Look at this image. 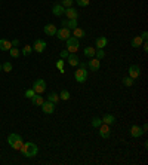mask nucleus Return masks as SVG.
<instances>
[{
	"mask_svg": "<svg viewBox=\"0 0 148 165\" xmlns=\"http://www.w3.org/2000/svg\"><path fill=\"white\" fill-rule=\"evenodd\" d=\"M39 152V147L34 144L33 141H28V143H22V147H21V153L25 158H34Z\"/></svg>",
	"mask_w": 148,
	"mask_h": 165,
	"instance_id": "obj_1",
	"label": "nucleus"
},
{
	"mask_svg": "<svg viewBox=\"0 0 148 165\" xmlns=\"http://www.w3.org/2000/svg\"><path fill=\"white\" fill-rule=\"evenodd\" d=\"M8 143L9 146L14 149V150H21V147H22V137L19 135V134H17V132H12V134H9L8 137Z\"/></svg>",
	"mask_w": 148,
	"mask_h": 165,
	"instance_id": "obj_2",
	"label": "nucleus"
},
{
	"mask_svg": "<svg viewBox=\"0 0 148 165\" xmlns=\"http://www.w3.org/2000/svg\"><path fill=\"white\" fill-rule=\"evenodd\" d=\"M65 42H67V51H68L70 54H76V52L79 51V48H80L79 39H76L74 36H70Z\"/></svg>",
	"mask_w": 148,
	"mask_h": 165,
	"instance_id": "obj_3",
	"label": "nucleus"
},
{
	"mask_svg": "<svg viewBox=\"0 0 148 165\" xmlns=\"http://www.w3.org/2000/svg\"><path fill=\"white\" fill-rule=\"evenodd\" d=\"M74 79H76L77 83L86 82V79H88V70L86 68H77L76 73H74Z\"/></svg>",
	"mask_w": 148,
	"mask_h": 165,
	"instance_id": "obj_4",
	"label": "nucleus"
},
{
	"mask_svg": "<svg viewBox=\"0 0 148 165\" xmlns=\"http://www.w3.org/2000/svg\"><path fill=\"white\" fill-rule=\"evenodd\" d=\"M33 89L36 94H43L46 91V82L43 79H37L36 82L33 83Z\"/></svg>",
	"mask_w": 148,
	"mask_h": 165,
	"instance_id": "obj_5",
	"label": "nucleus"
},
{
	"mask_svg": "<svg viewBox=\"0 0 148 165\" xmlns=\"http://www.w3.org/2000/svg\"><path fill=\"white\" fill-rule=\"evenodd\" d=\"M55 107H56V104L52 103V101H45V103L41 104V110H43V113H46V115H52V113L55 112Z\"/></svg>",
	"mask_w": 148,
	"mask_h": 165,
	"instance_id": "obj_6",
	"label": "nucleus"
},
{
	"mask_svg": "<svg viewBox=\"0 0 148 165\" xmlns=\"http://www.w3.org/2000/svg\"><path fill=\"white\" fill-rule=\"evenodd\" d=\"M56 36L59 40H67L70 36H71V30H68V28H65V27H62V28H59V30H56Z\"/></svg>",
	"mask_w": 148,
	"mask_h": 165,
	"instance_id": "obj_7",
	"label": "nucleus"
},
{
	"mask_svg": "<svg viewBox=\"0 0 148 165\" xmlns=\"http://www.w3.org/2000/svg\"><path fill=\"white\" fill-rule=\"evenodd\" d=\"M45 49H46V42L43 40V39H36V40H34V45H33V51L41 54Z\"/></svg>",
	"mask_w": 148,
	"mask_h": 165,
	"instance_id": "obj_8",
	"label": "nucleus"
},
{
	"mask_svg": "<svg viewBox=\"0 0 148 165\" xmlns=\"http://www.w3.org/2000/svg\"><path fill=\"white\" fill-rule=\"evenodd\" d=\"M98 130H99V135H101L102 138H108V137H110V134H111L110 125H107V124H101L98 126Z\"/></svg>",
	"mask_w": 148,
	"mask_h": 165,
	"instance_id": "obj_9",
	"label": "nucleus"
},
{
	"mask_svg": "<svg viewBox=\"0 0 148 165\" xmlns=\"http://www.w3.org/2000/svg\"><path fill=\"white\" fill-rule=\"evenodd\" d=\"M64 15L67 17V19H77V17H79V12H77V9L76 8H65V10H64Z\"/></svg>",
	"mask_w": 148,
	"mask_h": 165,
	"instance_id": "obj_10",
	"label": "nucleus"
},
{
	"mask_svg": "<svg viewBox=\"0 0 148 165\" xmlns=\"http://www.w3.org/2000/svg\"><path fill=\"white\" fill-rule=\"evenodd\" d=\"M129 77H132V79H136V77H139L141 76V67L138 66V64H133V66L129 67Z\"/></svg>",
	"mask_w": 148,
	"mask_h": 165,
	"instance_id": "obj_11",
	"label": "nucleus"
},
{
	"mask_svg": "<svg viewBox=\"0 0 148 165\" xmlns=\"http://www.w3.org/2000/svg\"><path fill=\"white\" fill-rule=\"evenodd\" d=\"M88 67L91 68L92 72H98L99 67H101V60H98V58H89V63H88Z\"/></svg>",
	"mask_w": 148,
	"mask_h": 165,
	"instance_id": "obj_12",
	"label": "nucleus"
},
{
	"mask_svg": "<svg viewBox=\"0 0 148 165\" xmlns=\"http://www.w3.org/2000/svg\"><path fill=\"white\" fill-rule=\"evenodd\" d=\"M79 23H77V19H62V23H61V25L62 27H65V28H68V30H74V28H77L79 27Z\"/></svg>",
	"mask_w": 148,
	"mask_h": 165,
	"instance_id": "obj_13",
	"label": "nucleus"
},
{
	"mask_svg": "<svg viewBox=\"0 0 148 165\" xmlns=\"http://www.w3.org/2000/svg\"><path fill=\"white\" fill-rule=\"evenodd\" d=\"M64 10H65V8H64L61 3H55V5L52 6V14H53L55 17H62V15H64Z\"/></svg>",
	"mask_w": 148,
	"mask_h": 165,
	"instance_id": "obj_14",
	"label": "nucleus"
},
{
	"mask_svg": "<svg viewBox=\"0 0 148 165\" xmlns=\"http://www.w3.org/2000/svg\"><path fill=\"white\" fill-rule=\"evenodd\" d=\"M130 135L135 137V138H139L141 135H144V131L139 125H132L130 126Z\"/></svg>",
	"mask_w": 148,
	"mask_h": 165,
	"instance_id": "obj_15",
	"label": "nucleus"
},
{
	"mask_svg": "<svg viewBox=\"0 0 148 165\" xmlns=\"http://www.w3.org/2000/svg\"><path fill=\"white\" fill-rule=\"evenodd\" d=\"M108 43V39L107 37H104V36H99L96 42H95V45H96V49H104L105 46H107Z\"/></svg>",
	"mask_w": 148,
	"mask_h": 165,
	"instance_id": "obj_16",
	"label": "nucleus"
},
{
	"mask_svg": "<svg viewBox=\"0 0 148 165\" xmlns=\"http://www.w3.org/2000/svg\"><path fill=\"white\" fill-rule=\"evenodd\" d=\"M67 63L70 64V66H79V63H80V60H79V57L76 55V54H68V57H67Z\"/></svg>",
	"mask_w": 148,
	"mask_h": 165,
	"instance_id": "obj_17",
	"label": "nucleus"
},
{
	"mask_svg": "<svg viewBox=\"0 0 148 165\" xmlns=\"http://www.w3.org/2000/svg\"><path fill=\"white\" fill-rule=\"evenodd\" d=\"M45 33L48 36H55L56 34V25L55 24H46L45 25Z\"/></svg>",
	"mask_w": 148,
	"mask_h": 165,
	"instance_id": "obj_18",
	"label": "nucleus"
},
{
	"mask_svg": "<svg viewBox=\"0 0 148 165\" xmlns=\"http://www.w3.org/2000/svg\"><path fill=\"white\" fill-rule=\"evenodd\" d=\"M12 48V42L6 39H0V51H9Z\"/></svg>",
	"mask_w": 148,
	"mask_h": 165,
	"instance_id": "obj_19",
	"label": "nucleus"
},
{
	"mask_svg": "<svg viewBox=\"0 0 148 165\" xmlns=\"http://www.w3.org/2000/svg\"><path fill=\"white\" fill-rule=\"evenodd\" d=\"M101 121H102V124L113 125V124H115V116L114 115H104V118H102Z\"/></svg>",
	"mask_w": 148,
	"mask_h": 165,
	"instance_id": "obj_20",
	"label": "nucleus"
},
{
	"mask_svg": "<svg viewBox=\"0 0 148 165\" xmlns=\"http://www.w3.org/2000/svg\"><path fill=\"white\" fill-rule=\"evenodd\" d=\"M84 30H83V28H79V27H77V28H74L73 30V36L74 37H76V39H83V37H84Z\"/></svg>",
	"mask_w": 148,
	"mask_h": 165,
	"instance_id": "obj_21",
	"label": "nucleus"
},
{
	"mask_svg": "<svg viewBox=\"0 0 148 165\" xmlns=\"http://www.w3.org/2000/svg\"><path fill=\"white\" fill-rule=\"evenodd\" d=\"M95 52H96V48H92V46H88V48H84V57H88V58H93V57H95Z\"/></svg>",
	"mask_w": 148,
	"mask_h": 165,
	"instance_id": "obj_22",
	"label": "nucleus"
},
{
	"mask_svg": "<svg viewBox=\"0 0 148 165\" xmlns=\"http://www.w3.org/2000/svg\"><path fill=\"white\" fill-rule=\"evenodd\" d=\"M31 101H33L34 106H41V104L45 103V100H43V97H41L40 94H36L33 98H31Z\"/></svg>",
	"mask_w": 148,
	"mask_h": 165,
	"instance_id": "obj_23",
	"label": "nucleus"
},
{
	"mask_svg": "<svg viewBox=\"0 0 148 165\" xmlns=\"http://www.w3.org/2000/svg\"><path fill=\"white\" fill-rule=\"evenodd\" d=\"M144 43V40H142V37L141 36H136V37H133L132 39V46L133 48H141V45Z\"/></svg>",
	"mask_w": 148,
	"mask_h": 165,
	"instance_id": "obj_24",
	"label": "nucleus"
},
{
	"mask_svg": "<svg viewBox=\"0 0 148 165\" xmlns=\"http://www.w3.org/2000/svg\"><path fill=\"white\" fill-rule=\"evenodd\" d=\"M48 101H52V103H55V104H56L58 101H59V95L55 94V92H50L49 95H48Z\"/></svg>",
	"mask_w": 148,
	"mask_h": 165,
	"instance_id": "obj_25",
	"label": "nucleus"
},
{
	"mask_svg": "<svg viewBox=\"0 0 148 165\" xmlns=\"http://www.w3.org/2000/svg\"><path fill=\"white\" fill-rule=\"evenodd\" d=\"M31 51H33V46H31V45H25L24 48H22V55H24V57H28V55L31 54Z\"/></svg>",
	"mask_w": 148,
	"mask_h": 165,
	"instance_id": "obj_26",
	"label": "nucleus"
},
{
	"mask_svg": "<svg viewBox=\"0 0 148 165\" xmlns=\"http://www.w3.org/2000/svg\"><path fill=\"white\" fill-rule=\"evenodd\" d=\"M9 54H10V57H12V58H18L21 52H19V49H18V48H14V46H12V48L9 49Z\"/></svg>",
	"mask_w": 148,
	"mask_h": 165,
	"instance_id": "obj_27",
	"label": "nucleus"
},
{
	"mask_svg": "<svg viewBox=\"0 0 148 165\" xmlns=\"http://www.w3.org/2000/svg\"><path fill=\"white\" fill-rule=\"evenodd\" d=\"M59 95V100H64V101H67V100H70V92L67 91V89H64V91H61V94H58Z\"/></svg>",
	"mask_w": 148,
	"mask_h": 165,
	"instance_id": "obj_28",
	"label": "nucleus"
},
{
	"mask_svg": "<svg viewBox=\"0 0 148 165\" xmlns=\"http://www.w3.org/2000/svg\"><path fill=\"white\" fill-rule=\"evenodd\" d=\"M102 124V121H101V118H98V116H95V118H92V126L93 128H98L99 125Z\"/></svg>",
	"mask_w": 148,
	"mask_h": 165,
	"instance_id": "obj_29",
	"label": "nucleus"
},
{
	"mask_svg": "<svg viewBox=\"0 0 148 165\" xmlns=\"http://www.w3.org/2000/svg\"><path fill=\"white\" fill-rule=\"evenodd\" d=\"M80 8H86V6H89V3H91V0H74Z\"/></svg>",
	"mask_w": 148,
	"mask_h": 165,
	"instance_id": "obj_30",
	"label": "nucleus"
},
{
	"mask_svg": "<svg viewBox=\"0 0 148 165\" xmlns=\"http://www.w3.org/2000/svg\"><path fill=\"white\" fill-rule=\"evenodd\" d=\"M104 57H105V51H104V49H96V52H95V58L102 60Z\"/></svg>",
	"mask_w": 148,
	"mask_h": 165,
	"instance_id": "obj_31",
	"label": "nucleus"
},
{
	"mask_svg": "<svg viewBox=\"0 0 148 165\" xmlns=\"http://www.w3.org/2000/svg\"><path fill=\"white\" fill-rule=\"evenodd\" d=\"M64 63H65V60H59L56 63V67L59 68V73H65V70H64Z\"/></svg>",
	"mask_w": 148,
	"mask_h": 165,
	"instance_id": "obj_32",
	"label": "nucleus"
},
{
	"mask_svg": "<svg viewBox=\"0 0 148 165\" xmlns=\"http://www.w3.org/2000/svg\"><path fill=\"white\" fill-rule=\"evenodd\" d=\"M2 70H3V72H6V73H9V72H12V64H10V63H5V64H3V66H2Z\"/></svg>",
	"mask_w": 148,
	"mask_h": 165,
	"instance_id": "obj_33",
	"label": "nucleus"
},
{
	"mask_svg": "<svg viewBox=\"0 0 148 165\" xmlns=\"http://www.w3.org/2000/svg\"><path fill=\"white\" fill-rule=\"evenodd\" d=\"M74 3V0H61V5L64 6V8H71Z\"/></svg>",
	"mask_w": 148,
	"mask_h": 165,
	"instance_id": "obj_34",
	"label": "nucleus"
},
{
	"mask_svg": "<svg viewBox=\"0 0 148 165\" xmlns=\"http://www.w3.org/2000/svg\"><path fill=\"white\" fill-rule=\"evenodd\" d=\"M123 83L126 86H132V85H133V79L129 77V76H126V77H123Z\"/></svg>",
	"mask_w": 148,
	"mask_h": 165,
	"instance_id": "obj_35",
	"label": "nucleus"
},
{
	"mask_svg": "<svg viewBox=\"0 0 148 165\" xmlns=\"http://www.w3.org/2000/svg\"><path fill=\"white\" fill-rule=\"evenodd\" d=\"M34 95H36V92H34V89L33 88H30V89H27V91H25V97H27V98H33Z\"/></svg>",
	"mask_w": 148,
	"mask_h": 165,
	"instance_id": "obj_36",
	"label": "nucleus"
},
{
	"mask_svg": "<svg viewBox=\"0 0 148 165\" xmlns=\"http://www.w3.org/2000/svg\"><path fill=\"white\" fill-rule=\"evenodd\" d=\"M68 54H70V52H68L67 49H62L61 52H59V55H61V58H62V60H67V57H68Z\"/></svg>",
	"mask_w": 148,
	"mask_h": 165,
	"instance_id": "obj_37",
	"label": "nucleus"
},
{
	"mask_svg": "<svg viewBox=\"0 0 148 165\" xmlns=\"http://www.w3.org/2000/svg\"><path fill=\"white\" fill-rule=\"evenodd\" d=\"M141 37H142V40L145 42V40H147V39H148V33H147V31H144V33L141 34Z\"/></svg>",
	"mask_w": 148,
	"mask_h": 165,
	"instance_id": "obj_38",
	"label": "nucleus"
},
{
	"mask_svg": "<svg viewBox=\"0 0 148 165\" xmlns=\"http://www.w3.org/2000/svg\"><path fill=\"white\" fill-rule=\"evenodd\" d=\"M141 46H142V49L145 51V52H147V51H148V43H147V40L144 42V43H142V45H141Z\"/></svg>",
	"mask_w": 148,
	"mask_h": 165,
	"instance_id": "obj_39",
	"label": "nucleus"
},
{
	"mask_svg": "<svg viewBox=\"0 0 148 165\" xmlns=\"http://www.w3.org/2000/svg\"><path fill=\"white\" fill-rule=\"evenodd\" d=\"M12 46H14V48H17V46H19V40H18V39H15V40H12Z\"/></svg>",
	"mask_w": 148,
	"mask_h": 165,
	"instance_id": "obj_40",
	"label": "nucleus"
},
{
	"mask_svg": "<svg viewBox=\"0 0 148 165\" xmlns=\"http://www.w3.org/2000/svg\"><path fill=\"white\" fill-rule=\"evenodd\" d=\"M79 66H80V68H86L88 64H86V63H83V61H80V63H79Z\"/></svg>",
	"mask_w": 148,
	"mask_h": 165,
	"instance_id": "obj_41",
	"label": "nucleus"
},
{
	"mask_svg": "<svg viewBox=\"0 0 148 165\" xmlns=\"http://www.w3.org/2000/svg\"><path fill=\"white\" fill-rule=\"evenodd\" d=\"M0 72H2V64H0Z\"/></svg>",
	"mask_w": 148,
	"mask_h": 165,
	"instance_id": "obj_42",
	"label": "nucleus"
}]
</instances>
